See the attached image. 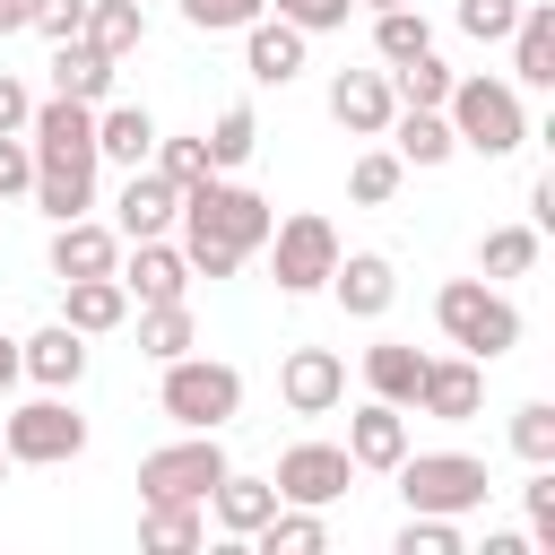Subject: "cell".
I'll return each mask as SVG.
<instances>
[{
	"label": "cell",
	"instance_id": "cell-7",
	"mask_svg": "<svg viewBox=\"0 0 555 555\" xmlns=\"http://www.w3.org/2000/svg\"><path fill=\"white\" fill-rule=\"evenodd\" d=\"M269 278H278V295H321L330 286V269H338V225L321 217V208H295V217H278L269 225Z\"/></svg>",
	"mask_w": 555,
	"mask_h": 555
},
{
	"label": "cell",
	"instance_id": "cell-41",
	"mask_svg": "<svg viewBox=\"0 0 555 555\" xmlns=\"http://www.w3.org/2000/svg\"><path fill=\"white\" fill-rule=\"evenodd\" d=\"M512 451H520V460H555V399L512 408Z\"/></svg>",
	"mask_w": 555,
	"mask_h": 555
},
{
	"label": "cell",
	"instance_id": "cell-38",
	"mask_svg": "<svg viewBox=\"0 0 555 555\" xmlns=\"http://www.w3.org/2000/svg\"><path fill=\"white\" fill-rule=\"evenodd\" d=\"M147 165H156V173H165L173 191H191V182H208V173H217V165H208V139H199V130H191V139H165V130H156V156H147Z\"/></svg>",
	"mask_w": 555,
	"mask_h": 555
},
{
	"label": "cell",
	"instance_id": "cell-27",
	"mask_svg": "<svg viewBox=\"0 0 555 555\" xmlns=\"http://www.w3.org/2000/svg\"><path fill=\"white\" fill-rule=\"evenodd\" d=\"M416 382H425V356L408 338H373L364 347V390L390 399V408H416Z\"/></svg>",
	"mask_w": 555,
	"mask_h": 555
},
{
	"label": "cell",
	"instance_id": "cell-15",
	"mask_svg": "<svg viewBox=\"0 0 555 555\" xmlns=\"http://www.w3.org/2000/svg\"><path fill=\"white\" fill-rule=\"evenodd\" d=\"M173 217H182V191H173L156 165H130V182H121V199H113V234H121V243L173 234Z\"/></svg>",
	"mask_w": 555,
	"mask_h": 555
},
{
	"label": "cell",
	"instance_id": "cell-12",
	"mask_svg": "<svg viewBox=\"0 0 555 555\" xmlns=\"http://www.w3.org/2000/svg\"><path fill=\"white\" fill-rule=\"evenodd\" d=\"M477 408H486V364H477V356H425L416 416H434V425H468Z\"/></svg>",
	"mask_w": 555,
	"mask_h": 555
},
{
	"label": "cell",
	"instance_id": "cell-35",
	"mask_svg": "<svg viewBox=\"0 0 555 555\" xmlns=\"http://www.w3.org/2000/svg\"><path fill=\"white\" fill-rule=\"evenodd\" d=\"M199 139H208V165H217V173H243V165H251V147H260V121H251V104H225Z\"/></svg>",
	"mask_w": 555,
	"mask_h": 555
},
{
	"label": "cell",
	"instance_id": "cell-20",
	"mask_svg": "<svg viewBox=\"0 0 555 555\" xmlns=\"http://www.w3.org/2000/svg\"><path fill=\"white\" fill-rule=\"evenodd\" d=\"M121 260V234L104 217H61L52 225V278H113Z\"/></svg>",
	"mask_w": 555,
	"mask_h": 555
},
{
	"label": "cell",
	"instance_id": "cell-34",
	"mask_svg": "<svg viewBox=\"0 0 555 555\" xmlns=\"http://www.w3.org/2000/svg\"><path fill=\"white\" fill-rule=\"evenodd\" d=\"M451 61L442 52H416V61H390V104H434L442 113V95H451Z\"/></svg>",
	"mask_w": 555,
	"mask_h": 555
},
{
	"label": "cell",
	"instance_id": "cell-43",
	"mask_svg": "<svg viewBox=\"0 0 555 555\" xmlns=\"http://www.w3.org/2000/svg\"><path fill=\"white\" fill-rule=\"evenodd\" d=\"M512 17H520V0H460V35L468 43H503Z\"/></svg>",
	"mask_w": 555,
	"mask_h": 555
},
{
	"label": "cell",
	"instance_id": "cell-50",
	"mask_svg": "<svg viewBox=\"0 0 555 555\" xmlns=\"http://www.w3.org/2000/svg\"><path fill=\"white\" fill-rule=\"evenodd\" d=\"M26 9H35V0H0V35H17V26H26Z\"/></svg>",
	"mask_w": 555,
	"mask_h": 555
},
{
	"label": "cell",
	"instance_id": "cell-32",
	"mask_svg": "<svg viewBox=\"0 0 555 555\" xmlns=\"http://www.w3.org/2000/svg\"><path fill=\"white\" fill-rule=\"evenodd\" d=\"M538 269V225H486V243H477V278H529Z\"/></svg>",
	"mask_w": 555,
	"mask_h": 555
},
{
	"label": "cell",
	"instance_id": "cell-44",
	"mask_svg": "<svg viewBox=\"0 0 555 555\" xmlns=\"http://www.w3.org/2000/svg\"><path fill=\"white\" fill-rule=\"evenodd\" d=\"M286 26H304V35H330V26H347V9L356 0H269Z\"/></svg>",
	"mask_w": 555,
	"mask_h": 555
},
{
	"label": "cell",
	"instance_id": "cell-13",
	"mask_svg": "<svg viewBox=\"0 0 555 555\" xmlns=\"http://www.w3.org/2000/svg\"><path fill=\"white\" fill-rule=\"evenodd\" d=\"M278 399H286L295 416H330V408L347 399V356H338V347H295V356L278 364Z\"/></svg>",
	"mask_w": 555,
	"mask_h": 555
},
{
	"label": "cell",
	"instance_id": "cell-36",
	"mask_svg": "<svg viewBox=\"0 0 555 555\" xmlns=\"http://www.w3.org/2000/svg\"><path fill=\"white\" fill-rule=\"evenodd\" d=\"M399 182H408V165H399L390 147H364V156L347 165V199H356V208H390Z\"/></svg>",
	"mask_w": 555,
	"mask_h": 555
},
{
	"label": "cell",
	"instance_id": "cell-18",
	"mask_svg": "<svg viewBox=\"0 0 555 555\" xmlns=\"http://www.w3.org/2000/svg\"><path fill=\"white\" fill-rule=\"evenodd\" d=\"M347 460H356V468H373V477H390V468L408 460V408L364 399V408L347 416Z\"/></svg>",
	"mask_w": 555,
	"mask_h": 555
},
{
	"label": "cell",
	"instance_id": "cell-48",
	"mask_svg": "<svg viewBox=\"0 0 555 555\" xmlns=\"http://www.w3.org/2000/svg\"><path fill=\"white\" fill-rule=\"evenodd\" d=\"M529 225H538V234L555 225V182H538V191H529Z\"/></svg>",
	"mask_w": 555,
	"mask_h": 555
},
{
	"label": "cell",
	"instance_id": "cell-51",
	"mask_svg": "<svg viewBox=\"0 0 555 555\" xmlns=\"http://www.w3.org/2000/svg\"><path fill=\"white\" fill-rule=\"evenodd\" d=\"M356 9H408V0H356Z\"/></svg>",
	"mask_w": 555,
	"mask_h": 555
},
{
	"label": "cell",
	"instance_id": "cell-25",
	"mask_svg": "<svg viewBox=\"0 0 555 555\" xmlns=\"http://www.w3.org/2000/svg\"><path fill=\"white\" fill-rule=\"evenodd\" d=\"M382 139H390V156H399V165H451V156H460V139H451V121H442L434 104H399Z\"/></svg>",
	"mask_w": 555,
	"mask_h": 555
},
{
	"label": "cell",
	"instance_id": "cell-19",
	"mask_svg": "<svg viewBox=\"0 0 555 555\" xmlns=\"http://www.w3.org/2000/svg\"><path fill=\"white\" fill-rule=\"evenodd\" d=\"M304 43H312L304 26H286V17L260 9V17L243 26V69H251L260 87H286V78H304Z\"/></svg>",
	"mask_w": 555,
	"mask_h": 555
},
{
	"label": "cell",
	"instance_id": "cell-17",
	"mask_svg": "<svg viewBox=\"0 0 555 555\" xmlns=\"http://www.w3.org/2000/svg\"><path fill=\"white\" fill-rule=\"evenodd\" d=\"M17 373H26L35 390H78V382H87V338H78L69 321H43L35 338H17Z\"/></svg>",
	"mask_w": 555,
	"mask_h": 555
},
{
	"label": "cell",
	"instance_id": "cell-52",
	"mask_svg": "<svg viewBox=\"0 0 555 555\" xmlns=\"http://www.w3.org/2000/svg\"><path fill=\"white\" fill-rule=\"evenodd\" d=\"M0 486H9V451H0Z\"/></svg>",
	"mask_w": 555,
	"mask_h": 555
},
{
	"label": "cell",
	"instance_id": "cell-28",
	"mask_svg": "<svg viewBox=\"0 0 555 555\" xmlns=\"http://www.w3.org/2000/svg\"><path fill=\"white\" fill-rule=\"evenodd\" d=\"M208 538V503H139V546L147 555H191Z\"/></svg>",
	"mask_w": 555,
	"mask_h": 555
},
{
	"label": "cell",
	"instance_id": "cell-4",
	"mask_svg": "<svg viewBox=\"0 0 555 555\" xmlns=\"http://www.w3.org/2000/svg\"><path fill=\"white\" fill-rule=\"evenodd\" d=\"M156 408L182 425V434H225L234 416H243V373L225 364V356H173L165 364V382H156Z\"/></svg>",
	"mask_w": 555,
	"mask_h": 555
},
{
	"label": "cell",
	"instance_id": "cell-45",
	"mask_svg": "<svg viewBox=\"0 0 555 555\" xmlns=\"http://www.w3.org/2000/svg\"><path fill=\"white\" fill-rule=\"evenodd\" d=\"M26 26H35V35H52V43H69V35L87 26V0H35V9H26Z\"/></svg>",
	"mask_w": 555,
	"mask_h": 555
},
{
	"label": "cell",
	"instance_id": "cell-31",
	"mask_svg": "<svg viewBox=\"0 0 555 555\" xmlns=\"http://www.w3.org/2000/svg\"><path fill=\"white\" fill-rule=\"evenodd\" d=\"M95 52H113V61H130L139 43H147V9L139 0H87V26H78Z\"/></svg>",
	"mask_w": 555,
	"mask_h": 555
},
{
	"label": "cell",
	"instance_id": "cell-24",
	"mask_svg": "<svg viewBox=\"0 0 555 555\" xmlns=\"http://www.w3.org/2000/svg\"><path fill=\"white\" fill-rule=\"evenodd\" d=\"M156 156V113L147 104H95V165H147Z\"/></svg>",
	"mask_w": 555,
	"mask_h": 555
},
{
	"label": "cell",
	"instance_id": "cell-10",
	"mask_svg": "<svg viewBox=\"0 0 555 555\" xmlns=\"http://www.w3.org/2000/svg\"><path fill=\"white\" fill-rule=\"evenodd\" d=\"M269 486H278V503H312V512H330V503L356 486V460H347V442H286L278 468H269Z\"/></svg>",
	"mask_w": 555,
	"mask_h": 555
},
{
	"label": "cell",
	"instance_id": "cell-21",
	"mask_svg": "<svg viewBox=\"0 0 555 555\" xmlns=\"http://www.w3.org/2000/svg\"><path fill=\"white\" fill-rule=\"evenodd\" d=\"M503 43H512V87H555V0H520Z\"/></svg>",
	"mask_w": 555,
	"mask_h": 555
},
{
	"label": "cell",
	"instance_id": "cell-47",
	"mask_svg": "<svg viewBox=\"0 0 555 555\" xmlns=\"http://www.w3.org/2000/svg\"><path fill=\"white\" fill-rule=\"evenodd\" d=\"M26 113H35V95H26V87L0 69V130H26Z\"/></svg>",
	"mask_w": 555,
	"mask_h": 555
},
{
	"label": "cell",
	"instance_id": "cell-9",
	"mask_svg": "<svg viewBox=\"0 0 555 555\" xmlns=\"http://www.w3.org/2000/svg\"><path fill=\"white\" fill-rule=\"evenodd\" d=\"M26 147H35V173H95V104L43 95L26 113Z\"/></svg>",
	"mask_w": 555,
	"mask_h": 555
},
{
	"label": "cell",
	"instance_id": "cell-16",
	"mask_svg": "<svg viewBox=\"0 0 555 555\" xmlns=\"http://www.w3.org/2000/svg\"><path fill=\"white\" fill-rule=\"evenodd\" d=\"M330 295H338V312H347V321H382V312H390V295H399L390 251H338Z\"/></svg>",
	"mask_w": 555,
	"mask_h": 555
},
{
	"label": "cell",
	"instance_id": "cell-1",
	"mask_svg": "<svg viewBox=\"0 0 555 555\" xmlns=\"http://www.w3.org/2000/svg\"><path fill=\"white\" fill-rule=\"evenodd\" d=\"M182 260H191V278H234L260 243H269V225H278V208L251 191V182H234V173H208V182H191L182 191Z\"/></svg>",
	"mask_w": 555,
	"mask_h": 555
},
{
	"label": "cell",
	"instance_id": "cell-23",
	"mask_svg": "<svg viewBox=\"0 0 555 555\" xmlns=\"http://www.w3.org/2000/svg\"><path fill=\"white\" fill-rule=\"evenodd\" d=\"M61 321L78 338H104V330L130 321V286L121 278H61Z\"/></svg>",
	"mask_w": 555,
	"mask_h": 555
},
{
	"label": "cell",
	"instance_id": "cell-42",
	"mask_svg": "<svg viewBox=\"0 0 555 555\" xmlns=\"http://www.w3.org/2000/svg\"><path fill=\"white\" fill-rule=\"evenodd\" d=\"M260 9H269V0H182V26H199V35H243Z\"/></svg>",
	"mask_w": 555,
	"mask_h": 555
},
{
	"label": "cell",
	"instance_id": "cell-49",
	"mask_svg": "<svg viewBox=\"0 0 555 555\" xmlns=\"http://www.w3.org/2000/svg\"><path fill=\"white\" fill-rule=\"evenodd\" d=\"M17 382H26V373H17V338H0V399H9Z\"/></svg>",
	"mask_w": 555,
	"mask_h": 555
},
{
	"label": "cell",
	"instance_id": "cell-8",
	"mask_svg": "<svg viewBox=\"0 0 555 555\" xmlns=\"http://www.w3.org/2000/svg\"><path fill=\"white\" fill-rule=\"evenodd\" d=\"M225 468H234V460H225L217 434H182V442H165V451L139 460V503H208V486H217Z\"/></svg>",
	"mask_w": 555,
	"mask_h": 555
},
{
	"label": "cell",
	"instance_id": "cell-33",
	"mask_svg": "<svg viewBox=\"0 0 555 555\" xmlns=\"http://www.w3.org/2000/svg\"><path fill=\"white\" fill-rule=\"evenodd\" d=\"M373 52H382V69L390 61H416V52H434V26H425V9L408 0V9H373Z\"/></svg>",
	"mask_w": 555,
	"mask_h": 555
},
{
	"label": "cell",
	"instance_id": "cell-37",
	"mask_svg": "<svg viewBox=\"0 0 555 555\" xmlns=\"http://www.w3.org/2000/svg\"><path fill=\"white\" fill-rule=\"evenodd\" d=\"M26 199H35L52 225H61V217H87V208H95V173H35Z\"/></svg>",
	"mask_w": 555,
	"mask_h": 555
},
{
	"label": "cell",
	"instance_id": "cell-2",
	"mask_svg": "<svg viewBox=\"0 0 555 555\" xmlns=\"http://www.w3.org/2000/svg\"><path fill=\"white\" fill-rule=\"evenodd\" d=\"M442 121H451V139H460L468 156H520V147H529V104H520V87H512V78H486V69L451 78Z\"/></svg>",
	"mask_w": 555,
	"mask_h": 555
},
{
	"label": "cell",
	"instance_id": "cell-11",
	"mask_svg": "<svg viewBox=\"0 0 555 555\" xmlns=\"http://www.w3.org/2000/svg\"><path fill=\"white\" fill-rule=\"evenodd\" d=\"M113 278L130 286V304H182V295H191V260H182V243H165V234L121 243Z\"/></svg>",
	"mask_w": 555,
	"mask_h": 555
},
{
	"label": "cell",
	"instance_id": "cell-6",
	"mask_svg": "<svg viewBox=\"0 0 555 555\" xmlns=\"http://www.w3.org/2000/svg\"><path fill=\"white\" fill-rule=\"evenodd\" d=\"M0 451H9V468H61V460L87 451V416L61 390H43V399H26V408L0 416Z\"/></svg>",
	"mask_w": 555,
	"mask_h": 555
},
{
	"label": "cell",
	"instance_id": "cell-30",
	"mask_svg": "<svg viewBox=\"0 0 555 555\" xmlns=\"http://www.w3.org/2000/svg\"><path fill=\"white\" fill-rule=\"evenodd\" d=\"M191 347H199L191 304H139V356H147V364H173V356H191Z\"/></svg>",
	"mask_w": 555,
	"mask_h": 555
},
{
	"label": "cell",
	"instance_id": "cell-39",
	"mask_svg": "<svg viewBox=\"0 0 555 555\" xmlns=\"http://www.w3.org/2000/svg\"><path fill=\"white\" fill-rule=\"evenodd\" d=\"M520 512H529V538L555 555V460H529V486H520Z\"/></svg>",
	"mask_w": 555,
	"mask_h": 555
},
{
	"label": "cell",
	"instance_id": "cell-5",
	"mask_svg": "<svg viewBox=\"0 0 555 555\" xmlns=\"http://www.w3.org/2000/svg\"><path fill=\"white\" fill-rule=\"evenodd\" d=\"M390 477H399V503L408 512H451V520L486 512V494H494V477H486L477 451H408Z\"/></svg>",
	"mask_w": 555,
	"mask_h": 555
},
{
	"label": "cell",
	"instance_id": "cell-22",
	"mask_svg": "<svg viewBox=\"0 0 555 555\" xmlns=\"http://www.w3.org/2000/svg\"><path fill=\"white\" fill-rule=\"evenodd\" d=\"M113 52H95L87 35H69V43H52V95H69V104H113Z\"/></svg>",
	"mask_w": 555,
	"mask_h": 555
},
{
	"label": "cell",
	"instance_id": "cell-40",
	"mask_svg": "<svg viewBox=\"0 0 555 555\" xmlns=\"http://www.w3.org/2000/svg\"><path fill=\"white\" fill-rule=\"evenodd\" d=\"M468 538H460V520L451 512H408V529H399V555H460Z\"/></svg>",
	"mask_w": 555,
	"mask_h": 555
},
{
	"label": "cell",
	"instance_id": "cell-3",
	"mask_svg": "<svg viewBox=\"0 0 555 555\" xmlns=\"http://www.w3.org/2000/svg\"><path fill=\"white\" fill-rule=\"evenodd\" d=\"M434 330H442L460 356L494 364V356H512V347H520V304H512L494 278H451V286L434 295Z\"/></svg>",
	"mask_w": 555,
	"mask_h": 555
},
{
	"label": "cell",
	"instance_id": "cell-26",
	"mask_svg": "<svg viewBox=\"0 0 555 555\" xmlns=\"http://www.w3.org/2000/svg\"><path fill=\"white\" fill-rule=\"evenodd\" d=\"M269 512H278V486H269V477H243V468H225V477L208 486V520H217L225 538H251Z\"/></svg>",
	"mask_w": 555,
	"mask_h": 555
},
{
	"label": "cell",
	"instance_id": "cell-14",
	"mask_svg": "<svg viewBox=\"0 0 555 555\" xmlns=\"http://www.w3.org/2000/svg\"><path fill=\"white\" fill-rule=\"evenodd\" d=\"M390 69H338L330 78V121L347 130V139H382L390 130Z\"/></svg>",
	"mask_w": 555,
	"mask_h": 555
},
{
	"label": "cell",
	"instance_id": "cell-46",
	"mask_svg": "<svg viewBox=\"0 0 555 555\" xmlns=\"http://www.w3.org/2000/svg\"><path fill=\"white\" fill-rule=\"evenodd\" d=\"M35 182V147H26V130H0V199H17Z\"/></svg>",
	"mask_w": 555,
	"mask_h": 555
},
{
	"label": "cell",
	"instance_id": "cell-29",
	"mask_svg": "<svg viewBox=\"0 0 555 555\" xmlns=\"http://www.w3.org/2000/svg\"><path fill=\"white\" fill-rule=\"evenodd\" d=\"M251 546H260V555H321V546H330V520H321L312 503H278V512L251 529Z\"/></svg>",
	"mask_w": 555,
	"mask_h": 555
}]
</instances>
